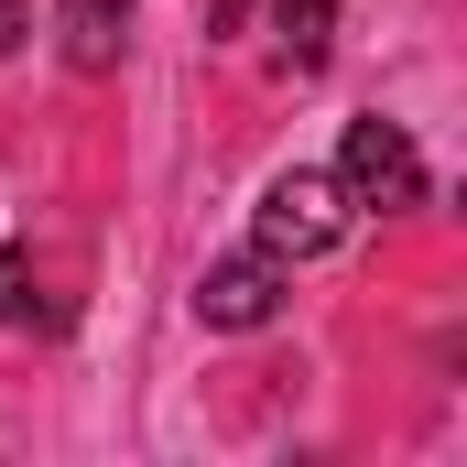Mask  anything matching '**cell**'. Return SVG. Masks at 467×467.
<instances>
[{"mask_svg": "<svg viewBox=\"0 0 467 467\" xmlns=\"http://www.w3.org/2000/svg\"><path fill=\"white\" fill-rule=\"evenodd\" d=\"M0 327H11V337H22V327H55V294H44L33 250H0Z\"/></svg>", "mask_w": 467, "mask_h": 467, "instance_id": "6", "label": "cell"}, {"mask_svg": "<svg viewBox=\"0 0 467 467\" xmlns=\"http://www.w3.org/2000/svg\"><path fill=\"white\" fill-rule=\"evenodd\" d=\"M22 33H33V0H0V55H11Z\"/></svg>", "mask_w": 467, "mask_h": 467, "instance_id": "7", "label": "cell"}, {"mask_svg": "<svg viewBox=\"0 0 467 467\" xmlns=\"http://www.w3.org/2000/svg\"><path fill=\"white\" fill-rule=\"evenodd\" d=\"M348 218H358L348 185L294 163V174H272V196H261V250H272V261H316V250L348 239Z\"/></svg>", "mask_w": 467, "mask_h": 467, "instance_id": "2", "label": "cell"}, {"mask_svg": "<svg viewBox=\"0 0 467 467\" xmlns=\"http://www.w3.org/2000/svg\"><path fill=\"white\" fill-rule=\"evenodd\" d=\"M55 33H66V66L77 77H109L119 55H130V0H66Z\"/></svg>", "mask_w": 467, "mask_h": 467, "instance_id": "4", "label": "cell"}, {"mask_svg": "<svg viewBox=\"0 0 467 467\" xmlns=\"http://www.w3.org/2000/svg\"><path fill=\"white\" fill-rule=\"evenodd\" d=\"M250 22V0H207V33H239Z\"/></svg>", "mask_w": 467, "mask_h": 467, "instance_id": "8", "label": "cell"}, {"mask_svg": "<svg viewBox=\"0 0 467 467\" xmlns=\"http://www.w3.org/2000/svg\"><path fill=\"white\" fill-rule=\"evenodd\" d=\"M327 44H337V0H272V55H283L294 77H316Z\"/></svg>", "mask_w": 467, "mask_h": 467, "instance_id": "5", "label": "cell"}, {"mask_svg": "<svg viewBox=\"0 0 467 467\" xmlns=\"http://www.w3.org/2000/svg\"><path fill=\"white\" fill-rule=\"evenodd\" d=\"M283 294H294V261H272V250L250 239V250H229V261H207V272H196V327L250 337V327H272V316H283Z\"/></svg>", "mask_w": 467, "mask_h": 467, "instance_id": "3", "label": "cell"}, {"mask_svg": "<svg viewBox=\"0 0 467 467\" xmlns=\"http://www.w3.org/2000/svg\"><path fill=\"white\" fill-rule=\"evenodd\" d=\"M337 185H348V207H424V152H413V130L402 119H348V141H337Z\"/></svg>", "mask_w": 467, "mask_h": 467, "instance_id": "1", "label": "cell"}]
</instances>
